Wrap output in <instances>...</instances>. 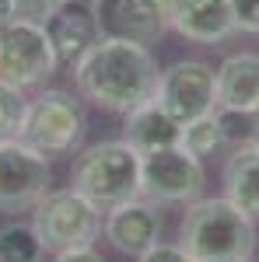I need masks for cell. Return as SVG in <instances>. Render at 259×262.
Here are the masks:
<instances>
[{
  "mask_svg": "<svg viewBox=\"0 0 259 262\" xmlns=\"http://www.w3.org/2000/svg\"><path fill=\"white\" fill-rule=\"evenodd\" d=\"M182 137V122H175L158 98H147L144 105L126 112V126H123V140L130 143L137 154H151L161 147H175Z\"/></svg>",
  "mask_w": 259,
  "mask_h": 262,
  "instance_id": "14",
  "label": "cell"
},
{
  "mask_svg": "<svg viewBox=\"0 0 259 262\" xmlns=\"http://www.w3.org/2000/svg\"><path fill=\"white\" fill-rule=\"evenodd\" d=\"M11 18H14V7H11V0H0V25H7Z\"/></svg>",
  "mask_w": 259,
  "mask_h": 262,
  "instance_id": "24",
  "label": "cell"
},
{
  "mask_svg": "<svg viewBox=\"0 0 259 262\" xmlns=\"http://www.w3.org/2000/svg\"><path fill=\"white\" fill-rule=\"evenodd\" d=\"M49 192H53L49 158L21 140L0 143V210L4 213L35 210Z\"/></svg>",
  "mask_w": 259,
  "mask_h": 262,
  "instance_id": "7",
  "label": "cell"
},
{
  "mask_svg": "<svg viewBox=\"0 0 259 262\" xmlns=\"http://www.w3.org/2000/svg\"><path fill=\"white\" fill-rule=\"evenodd\" d=\"M70 189L109 210L140 196V154L126 140H102L77 154L70 168Z\"/></svg>",
  "mask_w": 259,
  "mask_h": 262,
  "instance_id": "3",
  "label": "cell"
},
{
  "mask_svg": "<svg viewBox=\"0 0 259 262\" xmlns=\"http://www.w3.org/2000/svg\"><path fill=\"white\" fill-rule=\"evenodd\" d=\"M18 140L28 143L32 150L46 154V158L70 154L84 140V112H81V101L74 95H67V91H56V88L39 91L35 98L28 101V108H25Z\"/></svg>",
  "mask_w": 259,
  "mask_h": 262,
  "instance_id": "4",
  "label": "cell"
},
{
  "mask_svg": "<svg viewBox=\"0 0 259 262\" xmlns=\"http://www.w3.org/2000/svg\"><path fill=\"white\" fill-rule=\"evenodd\" d=\"M32 227L46 252L84 248L102 231V206H95L88 196H81L77 189H60V192H49L35 206Z\"/></svg>",
  "mask_w": 259,
  "mask_h": 262,
  "instance_id": "6",
  "label": "cell"
},
{
  "mask_svg": "<svg viewBox=\"0 0 259 262\" xmlns=\"http://www.w3.org/2000/svg\"><path fill=\"white\" fill-rule=\"evenodd\" d=\"M70 0H11V7H14V18H25V21H46L53 18L56 11H63Z\"/></svg>",
  "mask_w": 259,
  "mask_h": 262,
  "instance_id": "20",
  "label": "cell"
},
{
  "mask_svg": "<svg viewBox=\"0 0 259 262\" xmlns=\"http://www.w3.org/2000/svg\"><path fill=\"white\" fill-rule=\"evenodd\" d=\"M140 262H196L182 245H165V242H158L151 252H144L140 255Z\"/></svg>",
  "mask_w": 259,
  "mask_h": 262,
  "instance_id": "22",
  "label": "cell"
},
{
  "mask_svg": "<svg viewBox=\"0 0 259 262\" xmlns=\"http://www.w3.org/2000/svg\"><path fill=\"white\" fill-rule=\"evenodd\" d=\"M70 70L81 98L123 116L147 98H154L161 74L151 49L126 39H98Z\"/></svg>",
  "mask_w": 259,
  "mask_h": 262,
  "instance_id": "1",
  "label": "cell"
},
{
  "mask_svg": "<svg viewBox=\"0 0 259 262\" xmlns=\"http://www.w3.org/2000/svg\"><path fill=\"white\" fill-rule=\"evenodd\" d=\"M231 4V18L238 32L259 35V0H228Z\"/></svg>",
  "mask_w": 259,
  "mask_h": 262,
  "instance_id": "21",
  "label": "cell"
},
{
  "mask_svg": "<svg viewBox=\"0 0 259 262\" xmlns=\"http://www.w3.org/2000/svg\"><path fill=\"white\" fill-rule=\"evenodd\" d=\"M56 262H105L91 248V245H84V248H70V252H56Z\"/></svg>",
  "mask_w": 259,
  "mask_h": 262,
  "instance_id": "23",
  "label": "cell"
},
{
  "mask_svg": "<svg viewBox=\"0 0 259 262\" xmlns=\"http://www.w3.org/2000/svg\"><path fill=\"white\" fill-rule=\"evenodd\" d=\"M249 126H252V133L259 137V101L252 105V112H249Z\"/></svg>",
  "mask_w": 259,
  "mask_h": 262,
  "instance_id": "25",
  "label": "cell"
},
{
  "mask_svg": "<svg viewBox=\"0 0 259 262\" xmlns=\"http://www.w3.org/2000/svg\"><path fill=\"white\" fill-rule=\"evenodd\" d=\"M217 108L249 116L259 101V53H235L214 70Z\"/></svg>",
  "mask_w": 259,
  "mask_h": 262,
  "instance_id": "13",
  "label": "cell"
},
{
  "mask_svg": "<svg viewBox=\"0 0 259 262\" xmlns=\"http://www.w3.org/2000/svg\"><path fill=\"white\" fill-rule=\"evenodd\" d=\"M46 32H49V39H53L56 60L67 63V67H74V63L98 42V28H95L91 11H70V4L46 21Z\"/></svg>",
  "mask_w": 259,
  "mask_h": 262,
  "instance_id": "16",
  "label": "cell"
},
{
  "mask_svg": "<svg viewBox=\"0 0 259 262\" xmlns=\"http://www.w3.org/2000/svg\"><path fill=\"white\" fill-rule=\"evenodd\" d=\"M105 238L123 255H144L161 242V210L147 196H133L105 210Z\"/></svg>",
  "mask_w": 259,
  "mask_h": 262,
  "instance_id": "11",
  "label": "cell"
},
{
  "mask_svg": "<svg viewBox=\"0 0 259 262\" xmlns=\"http://www.w3.org/2000/svg\"><path fill=\"white\" fill-rule=\"evenodd\" d=\"M179 245L196 262H245L256 252V221L224 196L193 200L182 217Z\"/></svg>",
  "mask_w": 259,
  "mask_h": 262,
  "instance_id": "2",
  "label": "cell"
},
{
  "mask_svg": "<svg viewBox=\"0 0 259 262\" xmlns=\"http://www.w3.org/2000/svg\"><path fill=\"white\" fill-rule=\"evenodd\" d=\"M224 200L259 221V137L242 140L224 164Z\"/></svg>",
  "mask_w": 259,
  "mask_h": 262,
  "instance_id": "15",
  "label": "cell"
},
{
  "mask_svg": "<svg viewBox=\"0 0 259 262\" xmlns=\"http://www.w3.org/2000/svg\"><path fill=\"white\" fill-rule=\"evenodd\" d=\"M154 98L175 122H193L217 108V88H214V67L203 60H179L158 74Z\"/></svg>",
  "mask_w": 259,
  "mask_h": 262,
  "instance_id": "10",
  "label": "cell"
},
{
  "mask_svg": "<svg viewBox=\"0 0 259 262\" xmlns=\"http://www.w3.org/2000/svg\"><path fill=\"white\" fill-rule=\"evenodd\" d=\"M39 234L32 224H4L0 227V262H42Z\"/></svg>",
  "mask_w": 259,
  "mask_h": 262,
  "instance_id": "18",
  "label": "cell"
},
{
  "mask_svg": "<svg viewBox=\"0 0 259 262\" xmlns=\"http://www.w3.org/2000/svg\"><path fill=\"white\" fill-rule=\"evenodd\" d=\"M56 49L39 21L11 18L0 25V81H7L18 91H32L42 88L56 74Z\"/></svg>",
  "mask_w": 259,
  "mask_h": 262,
  "instance_id": "5",
  "label": "cell"
},
{
  "mask_svg": "<svg viewBox=\"0 0 259 262\" xmlns=\"http://www.w3.org/2000/svg\"><path fill=\"white\" fill-rule=\"evenodd\" d=\"M228 140H231V137H228L224 116H221V108H214V112H207V116H200V119H193V122L182 126L179 147H186L193 158L203 161V158H210L214 150H221Z\"/></svg>",
  "mask_w": 259,
  "mask_h": 262,
  "instance_id": "17",
  "label": "cell"
},
{
  "mask_svg": "<svg viewBox=\"0 0 259 262\" xmlns=\"http://www.w3.org/2000/svg\"><path fill=\"white\" fill-rule=\"evenodd\" d=\"M203 161L179 143L140 154V196L151 203H193L203 192Z\"/></svg>",
  "mask_w": 259,
  "mask_h": 262,
  "instance_id": "8",
  "label": "cell"
},
{
  "mask_svg": "<svg viewBox=\"0 0 259 262\" xmlns=\"http://www.w3.org/2000/svg\"><path fill=\"white\" fill-rule=\"evenodd\" d=\"M245 262H252V259H245Z\"/></svg>",
  "mask_w": 259,
  "mask_h": 262,
  "instance_id": "26",
  "label": "cell"
},
{
  "mask_svg": "<svg viewBox=\"0 0 259 262\" xmlns=\"http://www.w3.org/2000/svg\"><path fill=\"white\" fill-rule=\"evenodd\" d=\"M172 28L196 46H214L238 32L228 0H175Z\"/></svg>",
  "mask_w": 259,
  "mask_h": 262,
  "instance_id": "12",
  "label": "cell"
},
{
  "mask_svg": "<svg viewBox=\"0 0 259 262\" xmlns=\"http://www.w3.org/2000/svg\"><path fill=\"white\" fill-rule=\"evenodd\" d=\"M175 0H91L98 39H126L140 46L154 42L172 28Z\"/></svg>",
  "mask_w": 259,
  "mask_h": 262,
  "instance_id": "9",
  "label": "cell"
},
{
  "mask_svg": "<svg viewBox=\"0 0 259 262\" xmlns=\"http://www.w3.org/2000/svg\"><path fill=\"white\" fill-rule=\"evenodd\" d=\"M25 108H28L25 91L11 88L7 81H0V143L18 140V129H21V119H25Z\"/></svg>",
  "mask_w": 259,
  "mask_h": 262,
  "instance_id": "19",
  "label": "cell"
}]
</instances>
